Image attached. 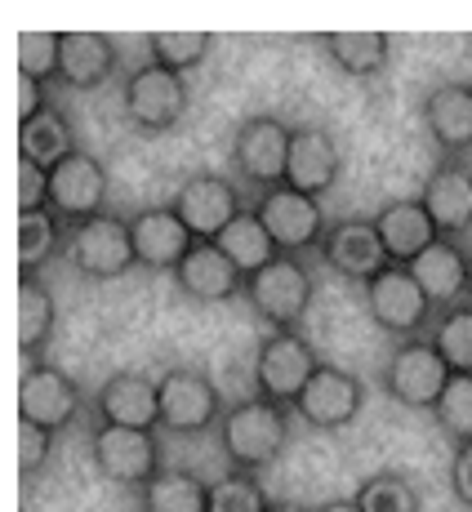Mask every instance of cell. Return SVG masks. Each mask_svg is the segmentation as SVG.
<instances>
[{"instance_id":"obj_1","label":"cell","mask_w":472,"mask_h":512,"mask_svg":"<svg viewBox=\"0 0 472 512\" xmlns=\"http://www.w3.org/2000/svg\"><path fill=\"white\" fill-rule=\"evenodd\" d=\"M214 432H219V450H223V459H228V468L259 477V472L277 464L285 455V446H290L294 410L277 406V401H268V397H241L223 410Z\"/></svg>"},{"instance_id":"obj_2","label":"cell","mask_w":472,"mask_h":512,"mask_svg":"<svg viewBox=\"0 0 472 512\" xmlns=\"http://www.w3.org/2000/svg\"><path fill=\"white\" fill-rule=\"evenodd\" d=\"M245 303L268 330H299L308 317L312 299H317V277L303 259L281 254L268 268H259L254 277H245Z\"/></svg>"},{"instance_id":"obj_3","label":"cell","mask_w":472,"mask_h":512,"mask_svg":"<svg viewBox=\"0 0 472 512\" xmlns=\"http://www.w3.org/2000/svg\"><path fill=\"white\" fill-rule=\"evenodd\" d=\"M321 370L317 348L303 330H268L254 348V397H268L277 406H290L303 397L312 374Z\"/></svg>"},{"instance_id":"obj_4","label":"cell","mask_w":472,"mask_h":512,"mask_svg":"<svg viewBox=\"0 0 472 512\" xmlns=\"http://www.w3.org/2000/svg\"><path fill=\"white\" fill-rule=\"evenodd\" d=\"M361 299H366L370 321L397 343L424 339L432 330V321H437V308H432V299L424 294V285L415 281V272L397 268V263L383 268L375 281L361 285Z\"/></svg>"},{"instance_id":"obj_5","label":"cell","mask_w":472,"mask_h":512,"mask_svg":"<svg viewBox=\"0 0 472 512\" xmlns=\"http://www.w3.org/2000/svg\"><path fill=\"white\" fill-rule=\"evenodd\" d=\"M90 459L98 477L125 490H143L165 468L156 428H116V423H94L90 428Z\"/></svg>"},{"instance_id":"obj_6","label":"cell","mask_w":472,"mask_h":512,"mask_svg":"<svg viewBox=\"0 0 472 512\" xmlns=\"http://www.w3.org/2000/svg\"><path fill=\"white\" fill-rule=\"evenodd\" d=\"M290 139L294 125H285L281 116L259 112L250 121L236 125L232 134V170L241 187H254V192H272V187H285V165H290Z\"/></svg>"},{"instance_id":"obj_7","label":"cell","mask_w":472,"mask_h":512,"mask_svg":"<svg viewBox=\"0 0 472 512\" xmlns=\"http://www.w3.org/2000/svg\"><path fill=\"white\" fill-rule=\"evenodd\" d=\"M161 392V428L170 437H201V432L219 428L223 419V392L201 366H170L156 379Z\"/></svg>"},{"instance_id":"obj_8","label":"cell","mask_w":472,"mask_h":512,"mask_svg":"<svg viewBox=\"0 0 472 512\" xmlns=\"http://www.w3.org/2000/svg\"><path fill=\"white\" fill-rule=\"evenodd\" d=\"M121 112L143 134L174 130L188 116V76H174L156 63H139L121 81Z\"/></svg>"},{"instance_id":"obj_9","label":"cell","mask_w":472,"mask_h":512,"mask_svg":"<svg viewBox=\"0 0 472 512\" xmlns=\"http://www.w3.org/2000/svg\"><path fill=\"white\" fill-rule=\"evenodd\" d=\"M67 259H72L76 277L85 281H116L130 268H139V254H134V236L125 214H98V219L81 223V228L67 232Z\"/></svg>"},{"instance_id":"obj_10","label":"cell","mask_w":472,"mask_h":512,"mask_svg":"<svg viewBox=\"0 0 472 512\" xmlns=\"http://www.w3.org/2000/svg\"><path fill=\"white\" fill-rule=\"evenodd\" d=\"M455 379L446 366V357H441L437 348H432V339H406L392 348L388 366H383V392H388L397 406L406 410H428L437 406V397L446 392V383Z\"/></svg>"},{"instance_id":"obj_11","label":"cell","mask_w":472,"mask_h":512,"mask_svg":"<svg viewBox=\"0 0 472 512\" xmlns=\"http://www.w3.org/2000/svg\"><path fill=\"white\" fill-rule=\"evenodd\" d=\"M170 210L179 214L183 228H188L196 241H219L223 228H228L232 219H241L250 205H245V192L236 179L201 170V174H188V179L179 183Z\"/></svg>"},{"instance_id":"obj_12","label":"cell","mask_w":472,"mask_h":512,"mask_svg":"<svg viewBox=\"0 0 472 512\" xmlns=\"http://www.w3.org/2000/svg\"><path fill=\"white\" fill-rule=\"evenodd\" d=\"M250 210L259 214V223L268 228L272 241H277V250L294 254V259H303L308 250H321V236L330 232L321 201L294 192V187H272V192L254 196Z\"/></svg>"},{"instance_id":"obj_13","label":"cell","mask_w":472,"mask_h":512,"mask_svg":"<svg viewBox=\"0 0 472 512\" xmlns=\"http://www.w3.org/2000/svg\"><path fill=\"white\" fill-rule=\"evenodd\" d=\"M18 419L63 432L81 419V383L49 361H27L18 370Z\"/></svg>"},{"instance_id":"obj_14","label":"cell","mask_w":472,"mask_h":512,"mask_svg":"<svg viewBox=\"0 0 472 512\" xmlns=\"http://www.w3.org/2000/svg\"><path fill=\"white\" fill-rule=\"evenodd\" d=\"M49 210L67 223V232L81 228V223L107 214V170L98 156L72 152L67 161H58L49 170Z\"/></svg>"},{"instance_id":"obj_15","label":"cell","mask_w":472,"mask_h":512,"mask_svg":"<svg viewBox=\"0 0 472 512\" xmlns=\"http://www.w3.org/2000/svg\"><path fill=\"white\" fill-rule=\"evenodd\" d=\"M361 406H366V383H361L352 370L321 361V370L312 374L303 397L294 401V419H303L317 432H343L357 423Z\"/></svg>"},{"instance_id":"obj_16","label":"cell","mask_w":472,"mask_h":512,"mask_svg":"<svg viewBox=\"0 0 472 512\" xmlns=\"http://www.w3.org/2000/svg\"><path fill=\"white\" fill-rule=\"evenodd\" d=\"M424 201L432 228L441 232V241H459L464 245L472 236V161H441L428 170L424 179Z\"/></svg>"},{"instance_id":"obj_17","label":"cell","mask_w":472,"mask_h":512,"mask_svg":"<svg viewBox=\"0 0 472 512\" xmlns=\"http://www.w3.org/2000/svg\"><path fill=\"white\" fill-rule=\"evenodd\" d=\"M419 121H424L432 147L441 161H468L472 152V85L464 81H441L432 85L419 103Z\"/></svg>"},{"instance_id":"obj_18","label":"cell","mask_w":472,"mask_h":512,"mask_svg":"<svg viewBox=\"0 0 472 512\" xmlns=\"http://www.w3.org/2000/svg\"><path fill=\"white\" fill-rule=\"evenodd\" d=\"M321 263L334 272V277H348L357 285L375 281L388 263V250H383L379 232H375V219H339L330 223V232L321 236Z\"/></svg>"},{"instance_id":"obj_19","label":"cell","mask_w":472,"mask_h":512,"mask_svg":"<svg viewBox=\"0 0 472 512\" xmlns=\"http://www.w3.org/2000/svg\"><path fill=\"white\" fill-rule=\"evenodd\" d=\"M94 419L116 428H161V392L143 370H112L94 392Z\"/></svg>"},{"instance_id":"obj_20","label":"cell","mask_w":472,"mask_h":512,"mask_svg":"<svg viewBox=\"0 0 472 512\" xmlns=\"http://www.w3.org/2000/svg\"><path fill=\"white\" fill-rule=\"evenodd\" d=\"M343 174V152L339 139L326 130V125H294V139H290V165H285V187L303 196H326L334 192Z\"/></svg>"},{"instance_id":"obj_21","label":"cell","mask_w":472,"mask_h":512,"mask_svg":"<svg viewBox=\"0 0 472 512\" xmlns=\"http://www.w3.org/2000/svg\"><path fill=\"white\" fill-rule=\"evenodd\" d=\"M130 236H134V254L139 268L147 272H179V263L192 254L196 236L183 228V219L170 205H147V210L130 214Z\"/></svg>"},{"instance_id":"obj_22","label":"cell","mask_w":472,"mask_h":512,"mask_svg":"<svg viewBox=\"0 0 472 512\" xmlns=\"http://www.w3.org/2000/svg\"><path fill=\"white\" fill-rule=\"evenodd\" d=\"M174 285L196 303H232L245 294V277L236 272V263L214 241L192 245V254L179 263V272H174Z\"/></svg>"},{"instance_id":"obj_23","label":"cell","mask_w":472,"mask_h":512,"mask_svg":"<svg viewBox=\"0 0 472 512\" xmlns=\"http://www.w3.org/2000/svg\"><path fill=\"white\" fill-rule=\"evenodd\" d=\"M375 232L383 241V250H388V263H397V268H410V263L419 259V254L428 250V245L441 241V232L432 228L424 201H388L379 205L375 214Z\"/></svg>"},{"instance_id":"obj_24","label":"cell","mask_w":472,"mask_h":512,"mask_svg":"<svg viewBox=\"0 0 472 512\" xmlns=\"http://www.w3.org/2000/svg\"><path fill=\"white\" fill-rule=\"evenodd\" d=\"M121 67V49L103 32H63V85L67 90H103Z\"/></svg>"},{"instance_id":"obj_25","label":"cell","mask_w":472,"mask_h":512,"mask_svg":"<svg viewBox=\"0 0 472 512\" xmlns=\"http://www.w3.org/2000/svg\"><path fill=\"white\" fill-rule=\"evenodd\" d=\"M415 281L424 285V294L432 299V308L446 312L455 303L468 299V250L459 241H437L410 263Z\"/></svg>"},{"instance_id":"obj_26","label":"cell","mask_w":472,"mask_h":512,"mask_svg":"<svg viewBox=\"0 0 472 512\" xmlns=\"http://www.w3.org/2000/svg\"><path fill=\"white\" fill-rule=\"evenodd\" d=\"M58 326V303L54 290L41 277H18V357L41 361V352L49 348Z\"/></svg>"},{"instance_id":"obj_27","label":"cell","mask_w":472,"mask_h":512,"mask_svg":"<svg viewBox=\"0 0 472 512\" xmlns=\"http://www.w3.org/2000/svg\"><path fill=\"white\" fill-rule=\"evenodd\" d=\"M330 67L352 81H375L383 67L392 63V36L388 32H330L321 36Z\"/></svg>"},{"instance_id":"obj_28","label":"cell","mask_w":472,"mask_h":512,"mask_svg":"<svg viewBox=\"0 0 472 512\" xmlns=\"http://www.w3.org/2000/svg\"><path fill=\"white\" fill-rule=\"evenodd\" d=\"M72 152H81L76 147V134H72V121H67L63 107L49 103L36 121L18 125V156H27V161L45 165V170H54L58 161H67Z\"/></svg>"},{"instance_id":"obj_29","label":"cell","mask_w":472,"mask_h":512,"mask_svg":"<svg viewBox=\"0 0 472 512\" xmlns=\"http://www.w3.org/2000/svg\"><path fill=\"white\" fill-rule=\"evenodd\" d=\"M58 254H67V223L54 210L18 214V277H41Z\"/></svg>"},{"instance_id":"obj_30","label":"cell","mask_w":472,"mask_h":512,"mask_svg":"<svg viewBox=\"0 0 472 512\" xmlns=\"http://www.w3.org/2000/svg\"><path fill=\"white\" fill-rule=\"evenodd\" d=\"M143 512H210V481L192 468H161L139 490Z\"/></svg>"},{"instance_id":"obj_31","label":"cell","mask_w":472,"mask_h":512,"mask_svg":"<svg viewBox=\"0 0 472 512\" xmlns=\"http://www.w3.org/2000/svg\"><path fill=\"white\" fill-rule=\"evenodd\" d=\"M214 245H219V250L236 263V272H241V277H254V272L268 268L272 259H281L277 241L268 236V228L259 223V214H254V210H245L241 219H232Z\"/></svg>"},{"instance_id":"obj_32","label":"cell","mask_w":472,"mask_h":512,"mask_svg":"<svg viewBox=\"0 0 472 512\" xmlns=\"http://www.w3.org/2000/svg\"><path fill=\"white\" fill-rule=\"evenodd\" d=\"M214 54V32H152L147 36V63L165 67L174 76H188L205 67Z\"/></svg>"},{"instance_id":"obj_33","label":"cell","mask_w":472,"mask_h":512,"mask_svg":"<svg viewBox=\"0 0 472 512\" xmlns=\"http://www.w3.org/2000/svg\"><path fill=\"white\" fill-rule=\"evenodd\" d=\"M432 348L446 357L450 374H472V303H455V308L437 312V321H432L428 330Z\"/></svg>"},{"instance_id":"obj_34","label":"cell","mask_w":472,"mask_h":512,"mask_svg":"<svg viewBox=\"0 0 472 512\" xmlns=\"http://www.w3.org/2000/svg\"><path fill=\"white\" fill-rule=\"evenodd\" d=\"M361 512H419V486L401 468H379L361 477L357 495Z\"/></svg>"},{"instance_id":"obj_35","label":"cell","mask_w":472,"mask_h":512,"mask_svg":"<svg viewBox=\"0 0 472 512\" xmlns=\"http://www.w3.org/2000/svg\"><path fill=\"white\" fill-rule=\"evenodd\" d=\"M432 423H437V432L450 441V446H472V374H455V379L446 383V392L437 397V406H432Z\"/></svg>"},{"instance_id":"obj_36","label":"cell","mask_w":472,"mask_h":512,"mask_svg":"<svg viewBox=\"0 0 472 512\" xmlns=\"http://www.w3.org/2000/svg\"><path fill=\"white\" fill-rule=\"evenodd\" d=\"M18 76L63 81V32H18Z\"/></svg>"},{"instance_id":"obj_37","label":"cell","mask_w":472,"mask_h":512,"mask_svg":"<svg viewBox=\"0 0 472 512\" xmlns=\"http://www.w3.org/2000/svg\"><path fill=\"white\" fill-rule=\"evenodd\" d=\"M272 499L254 472L228 468L223 477L210 481V512H268Z\"/></svg>"},{"instance_id":"obj_38","label":"cell","mask_w":472,"mask_h":512,"mask_svg":"<svg viewBox=\"0 0 472 512\" xmlns=\"http://www.w3.org/2000/svg\"><path fill=\"white\" fill-rule=\"evenodd\" d=\"M54 437L58 432L41 428V423L18 419V477L23 481H32V477H41L45 472L49 455H54Z\"/></svg>"},{"instance_id":"obj_39","label":"cell","mask_w":472,"mask_h":512,"mask_svg":"<svg viewBox=\"0 0 472 512\" xmlns=\"http://www.w3.org/2000/svg\"><path fill=\"white\" fill-rule=\"evenodd\" d=\"M49 210V170L18 156V214Z\"/></svg>"},{"instance_id":"obj_40","label":"cell","mask_w":472,"mask_h":512,"mask_svg":"<svg viewBox=\"0 0 472 512\" xmlns=\"http://www.w3.org/2000/svg\"><path fill=\"white\" fill-rule=\"evenodd\" d=\"M450 495L459 499L468 512H472V446H459L455 455H450Z\"/></svg>"},{"instance_id":"obj_41","label":"cell","mask_w":472,"mask_h":512,"mask_svg":"<svg viewBox=\"0 0 472 512\" xmlns=\"http://www.w3.org/2000/svg\"><path fill=\"white\" fill-rule=\"evenodd\" d=\"M49 107V98H45V85L41 81H32V76H18V125H27V121H36Z\"/></svg>"},{"instance_id":"obj_42","label":"cell","mask_w":472,"mask_h":512,"mask_svg":"<svg viewBox=\"0 0 472 512\" xmlns=\"http://www.w3.org/2000/svg\"><path fill=\"white\" fill-rule=\"evenodd\" d=\"M317 512H361L357 499H330V504H321Z\"/></svg>"},{"instance_id":"obj_43","label":"cell","mask_w":472,"mask_h":512,"mask_svg":"<svg viewBox=\"0 0 472 512\" xmlns=\"http://www.w3.org/2000/svg\"><path fill=\"white\" fill-rule=\"evenodd\" d=\"M268 512H317V508L294 504V499H272V508H268Z\"/></svg>"},{"instance_id":"obj_44","label":"cell","mask_w":472,"mask_h":512,"mask_svg":"<svg viewBox=\"0 0 472 512\" xmlns=\"http://www.w3.org/2000/svg\"><path fill=\"white\" fill-rule=\"evenodd\" d=\"M468 303H472V245H468Z\"/></svg>"}]
</instances>
